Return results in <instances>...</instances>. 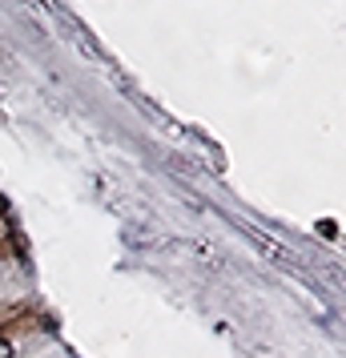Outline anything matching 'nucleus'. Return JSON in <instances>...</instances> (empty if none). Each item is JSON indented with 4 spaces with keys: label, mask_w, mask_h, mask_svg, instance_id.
Returning <instances> with one entry per match:
<instances>
[]
</instances>
